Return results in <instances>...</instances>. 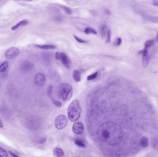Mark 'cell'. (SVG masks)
<instances>
[{
  "mask_svg": "<svg viewBox=\"0 0 158 157\" xmlns=\"http://www.w3.org/2000/svg\"><path fill=\"white\" fill-rule=\"evenodd\" d=\"M36 47L43 49H54L55 48V46L53 45H36Z\"/></svg>",
  "mask_w": 158,
  "mask_h": 157,
  "instance_id": "obj_14",
  "label": "cell"
},
{
  "mask_svg": "<svg viewBox=\"0 0 158 157\" xmlns=\"http://www.w3.org/2000/svg\"><path fill=\"white\" fill-rule=\"evenodd\" d=\"M140 146L143 148H146L148 147L149 141L148 138L146 137H142L140 141Z\"/></svg>",
  "mask_w": 158,
  "mask_h": 157,
  "instance_id": "obj_11",
  "label": "cell"
},
{
  "mask_svg": "<svg viewBox=\"0 0 158 157\" xmlns=\"http://www.w3.org/2000/svg\"><path fill=\"white\" fill-rule=\"evenodd\" d=\"M9 152L10 153V154L11 155V157H20L19 156H18L17 155H16L15 153H14V152H13L11 151H9Z\"/></svg>",
  "mask_w": 158,
  "mask_h": 157,
  "instance_id": "obj_30",
  "label": "cell"
},
{
  "mask_svg": "<svg viewBox=\"0 0 158 157\" xmlns=\"http://www.w3.org/2000/svg\"><path fill=\"white\" fill-rule=\"evenodd\" d=\"M98 74V72H95L92 74L91 75H90L87 77V80L88 81H91V80L95 79L96 78Z\"/></svg>",
  "mask_w": 158,
  "mask_h": 157,
  "instance_id": "obj_21",
  "label": "cell"
},
{
  "mask_svg": "<svg viewBox=\"0 0 158 157\" xmlns=\"http://www.w3.org/2000/svg\"><path fill=\"white\" fill-rule=\"evenodd\" d=\"M73 131L77 135H81L82 134L84 130V126L82 123L81 122H76L75 123L73 126Z\"/></svg>",
  "mask_w": 158,
  "mask_h": 157,
  "instance_id": "obj_7",
  "label": "cell"
},
{
  "mask_svg": "<svg viewBox=\"0 0 158 157\" xmlns=\"http://www.w3.org/2000/svg\"><path fill=\"white\" fill-rule=\"evenodd\" d=\"M3 127H4V125H3V123H2V121L1 120V119H0V128H2Z\"/></svg>",
  "mask_w": 158,
  "mask_h": 157,
  "instance_id": "obj_32",
  "label": "cell"
},
{
  "mask_svg": "<svg viewBox=\"0 0 158 157\" xmlns=\"http://www.w3.org/2000/svg\"><path fill=\"white\" fill-rule=\"evenodd\" d=\"M53 154L55 157H63L64 155V152L62 149L57 147L55 148L53 151Z\"/></svg>",
  "mask_w": 158,
  "mask_h": 157,
  "instance_id": "obj_12",
  "label": "cell"
},
{
  "mask_svg": "<svg viewBox=\"0 0 158 157\" xmlns=\"http://www.w3.org/2000/svg\"><path fill=\"white\" fill-rule=\"evenodd\" d=\"M60 60L62 61V64L65 68H70L71 62L67 55L63 53H61Z\"/></svg>",
  "mask_w": 158,
  "mask_h": 157,
  "instance_id": "obj_9",
  "label": "cell"
},
{
  "mask_svg": "<svg viewBox=\"0 0 158 157\" xmlns=\"http://www.w3.org/2000/svg\"><path fill=\"white\" fill-rule=\"evenodd\" d=\"M0 157H9L7 151L0 147Z\"/></svg>",
  "mask_w": 158,
  "mask_h": 157,
  "instance_id": "obj_22",
  "label": "cell"
},
{
  "mask_svg": "<svg viewBox=\"0 0 158 157\" xmlns=\"http://www.w3.org/2000/svg\"><path fill=\"white\" fill-rule=\"evenodd\" d=\"M8 67V63L7 61L4 62L0 65V72L5 71Z\"/></svg>",
  "mask_w": 158,
  "mask_h": 157,
  "instance_id": "obj_17",
  "label": "cell"
},
{
  "mask_svg": "<svg viewBox=\"0 0 158 157\" xmlns=\"http://www.w3.org/2000/svg\"><path fill=\"white\" fill-rule=\"evenodd\" d=\"M61 7L65 11V12L67 14H68L69 15H70V14H71L72 13V10L70 8L68 7L65 6H61Z\"/></svg>",
  "mask_w": 158,
  "mask_h": 157,
  "instance_id": "obj_23",
  "label": "cell"
},
{
  "mask_svg": "<svg viewBox=\"0 0 158 157\" xmlns=\"http://www.w3.org/2000/svg\"><path fill=\"white\" fill-rule=\"evenodd\" d=\"M84 33L87 35L90 34L96 35L97 34L96 30L94 29L91 27L86 28L84 30Z\"/></svg>",
  "mask_w": 158,
  "mask_h": 157,
  "instance_id": "obj_16",
  "label": "cell"
},
{
  "mask_svg": "<svg viewBox=\"0 0 158 157\" xmlns=\"http://www.w3.org/2000/svg\"><path fill=\"white\" fill-rule=\"evenodd\" d=\"M73 90L72 86L68 83H62L59 88L58 95L63 101H69L72 97Z\"/></svg>",
  "mask_w": 158,
  "mask_h": 157,
  "instance_id": "obj_2",
  "label": "cell"
},
{
  "mask_svg": "<svg viewBox=\"0 0 158 157\" xmlns=\"http://www.w3.org/2000/svg\"><path fill=\"white\" fill-rule=\"evenodd\" d=\"M82 113V108L79 101L76 100L69 105L68 109V116L70 121L74 122L78 120Z\"/></svg>",
  "mask_w": 158,
  "mask_h": 157,
  "instance_id": "obj_1",
  "label": "cell"
},
{
  "mask_svg": "<svg viewBox=\"0 0 158 157\" xmlns=\"http://www.w3.org/2000/svg\"><path fill=\"white\" fill-rule=\"evenodd\" d=\"M72 76L74 80L76 82H79L81 80V74L78 70H74L72 72Z\"/></svg>",
  "mask_w": 158,
  "mask_h": 157,
  "instance_id": "obj_10",
  "label": "cell"
},
{
  "mask_svg": "<svg viewBox=\"0 0 158 157\" xmlns=\"http://www.w3.org/2000/svg\"><path fill=\"white\" fill-rule=\"evenodd\" d=\"M33 65L31 62L28 61H25L21 62V70L24 72H28L33 69Z\"/></svg>",
  "mask_w": 158,
  "mask_h": 157,
  "instance_id": "obj_8",
  "label": "cell"
},
{
  "mask_svg": "<svg viewBox=\"0 0 158 157\" xmlns=\"http://www.w3.org/2000/svg\"><path fill=\"white\" fill-rule=\"evenodd\" d=\"M154 43V41L153 40H147L145 42L144 44V49H147L148 48L152 47Z\"/></svg>",
  "mask_w": 158,
  "mask_h": 157,
  "instance_id": "obj_18",
  "label": "cell"
},
{
  "mask_svg": "<svg viewBox=\"0 0 158 157\" xmlns=\"http://www.w3.org/2000/svg\"><path fill=\"white\" fill-rule=\"evenodd\" d=\"M111 41V31L110 30H108L106 34V43H110Z\"/></svg>",
  "mask_w": 158,
  "mask_h": 157,
  "instance_id": "obj_25",
  "label": "cell"
},
{
  "mask_svg": "<svg viewBox=\"0 0 158 157\" xmlns=\"http://www.w3.org/2000/svg\"><path fill=\"white\" fill-rule=\"evenodd\" d=\"M75 143L77 146L80 147H85V144L84 142L81 139H76L75 140Z\"/></svg>",
  "mask_w": 158,
  "mask_h": 157,
  "instance_id": "obj_19",
  "label": "cell"
},
{
  "mask_svg": "<svg viewBox=\"0 0 158 157\" xmlns=\"http://www.w3.org/2000/svg\"><path fill=\"white\" fill-rule=\"evenodd\" d=\"M107 26L105 24L102 25L100 28V32L101 35L103 38H104L107 33Z\"/></svg>",
  "mask_w": 158,
  "mask_h": 157,
  "instance_id": "obj_13",
  "label": "cell"
},
{
  "mask_svg": "<svg viewBox=\"0 0 158 157\" xmlns=\"http://www.w3.org/2000/svg\"><path fill=\"white\" fill-rule=\"evenodd\" d=\"M121 43H122L121 38L120 37H117L116 39L115 40V41H114L113 44L115 46H118L121 45Z\"/></svg>",
  "mask_w": 158,
  "mask_h": 157,
  "instance_id": "obj_24",
  "label": "cell"
},
{
  "mask_svg": "<svg viewBox=\"0 0 158 157\" xmlns=\"http://www.w3.org/2000/svg\"><path fill=\"white\" fill-rule=\"evenodd\" d=\"M157 39H158V35H157Z\"/></svg>",
  "mask_w": 158,
  "mask_h": 157,
  "instance_id": "obj_34",
  "label": "cell"
},
{
  "mask_svg": "<svg viewBox=\"0 0 158 157\" xmlns=\"http://www.w3.org/2000/svg\"><path fill=\"white\" fill-rule=\"evenodd\" d=\"M20 54L19 49L16 47H12L7 50L5 56L7 59L11 60L17 57Z\"/></svg>",
  "mask_w": 158,
  "mask_h": 157,
  "instance_id": "obj_4",
  "label": "cell"
},
{
  "mask_svg": "<svg viewBox=\"0 0 158 157\" xmlns=\"http://www.w3.org/2000/svg\"><path fill=\"white\" fill-rule=\"evenodd\" d=\"M46 77L42 73H37L35 77V82L38 87L43 86L46 82Z\"/></svg>",
  "mask_w": 158,
  "mask_h": 157,
  "instance_id": "obj_6",
  "label": "cell"
},
{
  "mask_svg": "<svg viewBox=\"0 0 158 157\" xmlns=\"http://www.w3.org/2000/svg\"><path fill=\"white\" fill-rule=\"evenodd\" d=\"M1 88V85H0V89Z\"/></svg>",
  "mask_w": 158,
  "mask_h": 157,
  "instance_id": "obj_33",
  "label": "cell"
},
{
  "mask_svg": "<svg viewBox=\"0 0 158 157\" xmlns=\"http://www.w3.org/2000/svg\"><path fill=\"white\" fill-rule=\"evenodd\" d=\"M142 54V64L143 67L146 68L148 65L150 61V56L148 53L147 49H143L141 51Z\"/></svg>",
  "mask_w": 158,
  "mask_h": 157,
  "instance_id": "obj_5",
  "label": "cell"
},
{
  "mask_svg": "<svg viewBox=\"0 0 158 157\" xmlns=\"http://www.w3.org/2000/svg\"><path fill=\"white\" fill-rule=\"evenodd\" d=\"M52 101H53V102L54 103V104H55V106H56L57 107H60L62 106V103L60 101H56V100H55L54 99H52Z\"/></svg>",
  "mask_w": 158,
  "mask_h": 157,
  "instance_id": "obj_27",
  "label": "cell"
},
{
  "mask_svg": "<svg viewBox=\"0 0 158 157\" xmlns=\"http://www.w3.org/2000/svg\"><path fill=\"white\" fill-rule=\"evenodd\" d=\"M152 4L155 6L158 7V0H153L152 1Z\"/></svg>",
  "mask_w": 158,
  "mask_h": 157,
  "instance_id": "obj_31",
  "label": "cell"
},
{
  "mask_svg": "<svg viewBox=\"0 0 158 157\" xmlns=\"http://www.w3.org/2000/svg\"><path fill=\"white\" fill-rule=\"evenodd\" d=\"M74 37L75 38V39H76V41L81 43H86L87 42V41H85V40H82L80 38H79L78 37L76 36L75 35H74Z\"/></svg>",
  "mask_w": 158,
  "mask_h": 157,
  "instance_id": "obj_26",
  "label": "cell"
},
{
  "mask_svg": "<svg viewBox=\"0 0 158 157\" xmlns=\"http://www.w3.org/2000/svg\"><path fill=\"white\" fill-rule=\"evenodd\" d=\"M28 23H29L28 21L26 20H23L21 21L18 24H17L16 25H14L13 27H12V30H16L20 26L27 25Z\"/></svg>",
  "mask_w": 158,
  "mask_h": 157,
  "instance_id": "obj_15",
  "label": "cell"
},
{
  "mask_svg": "<svg viewBox=\"0 0 158 157\" xmlns=\"http://www.w3.org/2000/svg\"><path fill=\"white\" fill-rule=\"evenodd\" d=\"M61 56V53L60 52H57L55 54V58L56 60H60Z\"/></svg>",
  "mask_w": 158,
  "mask_h": 157,
  "instance_id": "obj_28",
  "label": "cell"
},
{
  "mask_svg": "<svg viewBox=\"0 0 158 157\" xmlns=\"http://www.w3.org/2000/svg\"><path fill=\"white\" fill-rule=\"evenodd\" d=\"M153 147L154 150H158V136L155 137L153 141Z\"/></svg>",
  "mask_w": 158,
  "mask_h": 157,
  "instance_id": "obj_20",
  "label": "cell"
},
{
  "mask_svg": "<svg viewBox=\"0 0 158 157\" xmlns=\"http://www.w3.org/2000/svg\"><path fill=\"white\" fill-rule=\"evenodd\" d=\"M68 119L67 117L63 115H60L57 116L55 120V127L58 130L64 129L67 125Z\"/></svg>",
  "mask_w": 158,
  "mask_h": 157,
  "instance_id": "obj_3",
  "label": "cell"
},
{
  "mask_svg": "<svg viewBox=\"0 0 158 157\" xmlns=\"http://www.w3.org/2000/svg\"><path fill=\"white\" fill-rule=\"evenodd\" d=\"M52 90V86H51V85L49 86L48 89V93L49 95V96H51V95Z\"/></svg>",
  "mask_w": 158,
  "mask_h": 157,
  "instance_id": "obj_29",
  "label": "cell"
}]
</instances>
